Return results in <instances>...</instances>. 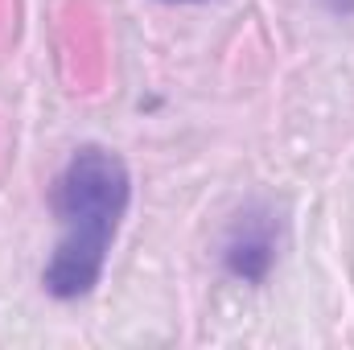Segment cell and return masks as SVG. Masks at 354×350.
<instances>
[{"label": "cell", "instance_id": "cell-2", "mask_svg": "<svg viewBox=\"0 0 354 350\" xmlns=\"http://www.w3.org/2000/svg\"><path fill=\"white\" fill-rule=\"evenodd\" d=\"M227 264H231L239 276L260 280L264 268L272 264V223L260 219V214H248V219L235 227L231 243H227Z\"/></svg>", "mask_w": 354, "mask_h": 350}, {"label": "cell", "instance_id": "cell-1", "mask_svg": "<svg viewBox=\"0 0 354 350\" xmlns=\"http://www.w3.org/2000/svg\"><path fill=\"white\" fill-rule=\"evenodd\" d=\"M54 206L62 219V239L46 268V288L54 297H83L103 272L107 243L128 206L124 165L103 149H83L58 181Z\"/></svg>", "mask_w": 354, "mask_h": 350}]
</instances>
